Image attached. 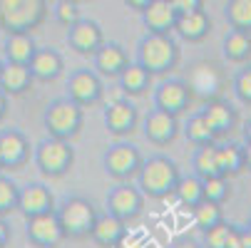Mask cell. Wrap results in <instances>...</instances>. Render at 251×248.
Masks as SVG:
<instances>
[{
    "label": "cell",
    "mask_w": 251,
    "mask_h": 248,
    "mask_svg": "<svg viewBox=\"0 0 251 248\" xmlns=\"http://www.w3.org/2000/svg\"><path fill=\"white\" fill-rule=\"evenodd\" d=\"M182 171H179V164L164 154H154L150 159L142 161V169L137 174V189L145 194V199H169L174 196L176 181Z\"/></svg>",
    "instance_id": "cell-1"
},
{
    "label": "cell",
    "mask_w": 251,
    "mask_h": 248,
    "mask_svg": "<svg viewBox=\"0 0 251 248\" xmlns=\"http://www.w3.org/2000/svg\"><path fill=\"white\" fill-rule=\"evenodd\" d=\"M179 43L169 35L162 32H147L145 38L137 43V65H142L147 72L154 75H169L179 65Z\"/></svg>",
    "instance_id": "cell-2"
},
{
    "label": "cell",
    "mask_w": 251,
    "mask_h": 248,
    "mask_svg": "<svg viewBox=\"0 0 251 248\" xmlns=\"http://www.w3.org/2000/svg\"><path fill=\"white\" fill-rule=\"evenodd\" d=\"M50 15L48 0H0V30L5 35L35 32Z\"/></svg>",
    "instance_id": "cell-3"
},
{
    "label": "cell",
    "mask_w": 251,
    "mask_h": 248,
    "mask_svg": "<svg viewBox=\"0 0 251 248\" xmlns=\"http://www.w3.org/2000/svg\"><path fill=\"white\" fill-rule=\"evenodd\" d=\"M82 124H85V110L70 97L52 99L43 112V127H45L48 136H52V139L73 141L75 136H80Z\"/></svg>",
    "instance_id": "cell-4"
},
{
    "label": "cell",
    "mask_w": 251,
    "mask_h": 248,
    "mask_svg": "<svg viewBox=\"0 0 251 248\" xmlns=\"http://www.w3.org/2000/svg\"><path fill=\"white\" fill-rule=\"evenodd\" d=\"M57 221L62 226L65 241H82L90 238V231L95 226L97 219V208L90 199L85 196H67L60 201V206H55Z\"/></svg>",
    "instance_id": "cell-5"
},
{
    "label": "cell",
    "mask_w": 251,
    "mask_h": 248,
    "mask_svg": "<svg viewBox=\"0 0 251 248\" xmlns=\"http://www.w3.org/2000/svg\"><path fill=\"white\" fill-rule=\"evenodd\" d=\"M32 161L45 179H62L75 166L73 141H62V139H52V136L43 139L32 147Z\"/></svg>",
    "instance_id": "cell-6"
},
{
    "label": "cell",
    "mask_w": 251,
    "mask_h": 248,
    "mask_svg": "<svg viewBox=\"0 0 251 248\" xmlns=\"http://www.w3.org/2000/svg\"><path fill=\"white\" fill-rule=\"evenodd\" d=\"M142 152L129 144V141H115L104 149L102 154V166H104V174L115 181H132L137 179V174L142 169Z\"/></svg>",
    "instance_id": "cell-7"
},
{
    "label": "cell",
    "mask_w": 251,
    "mask_h": 248,
    "mask_svg": "<svg viewBox=\"0 0 251 248\" xmlns=\"http://www.w3.org/2000/svg\"><path fill=\"white\" fill-rule=\"evenodd\" d=\"M145 194L137 189V184L132 181H117V186L110 189L104 199V206H107V214L117 216L120 221L125 224H132L142 216V211H145Z\"/></svg>",
    "instance_id": "cell-8"
},
{
    "label": "cell",
    "mask_w": 251,
    "mask_h": 248,
    "mask_svg": "<svg viewBox=\"0 0 251 248\" xmlns=\"http://www.w3.org/2000/svg\"><path fill=\"white\" fill-rule=\"evenodd\" d=\"M65 90H67L65 97L77 102L82 110L95 107V104H100L102 97H104V82H102V77L95 72V69H90V67L73 69L70 77H67V82H65Z\"/></svg>",
    "instance_id": "cell-9"
},
{
    "label": "cell",
    "mask_w": 251,
    "mask_h": 248,
    "mask_svg": "<svg viewBox=\"0 0 251 248\" xmlns=\"http://www.w3.org/2000/svg\"><path fill=\"white\" fill-rule=\"evenodd\" d=\"M192 99H194L192 85L187 80H182V77H167V80H162L154 87V94H152V102H154L157 110L176 114V117L189 110Z\"/></svg>",
    "instance_id": "cell-10"
},
{
    "label": "cell",
    "mask_w": 251,
    "mask_h": 248,
    "mask_svg": "<svg viewBox=\"0 0 251 248\" xmlns=\"http://www.w3.org/2000/svg\"><path fill=\"white\" fill-rule=\"evenodd\" d=\"M30 159H32V147L25 132H20L18 127L0 129V164H3V171H23Z\"/></svg>",
    "instance_id": "cell-11"
},
{
    "label": "cell",
    "mask_w": 251,
    "mask_h": 248,
    "mask_svg": "<svg viewBox=\"0 0 251 248\" xmlns=\"http://www.w3.org/2000/svg\"><path fill=\"white\" fill-rule=\"evenodd\" d=\"M102 119H104V129L112 136H129L137 124H139V112L134 107V102H129V97L107 102L102 110Z\"/></svg>",
    "instance_id": "cell-12"
},
{
    "label": "cell",
    "mask_w": 251,
    "mask_h": 248,
    "mask_svg": "<svg viewBox=\"0 0 251 248\" xmlns=\"http://www.w3.org/2000/svg\"><path fill=\"white\" fill-rule=\"evenodd\" d=\"M25 236L35 248H60V243L65 241V233L55 211L25 219Z\"/></svg>",
    "instance_id": "cell-13"
},
{
    "label": "cell",
    "mask_w": 251,
    "mask_h": 248,
    "mask_svg": "<svg viewBox=\"0 0 251 248\" xmlns=\"http://www.w3.org/2000/svg\"><path fill=\"white\" fill-rule=\"evenodd\" d=\"M104 43V30L92 18H80L75 25L67 27V45L82 57H92Z\"/></svg>",
    "instance_id": "cell-14"
},
{
    "label": "cell",
    "mask_w": 251,
    "mask_h": 248,
    "mask_svg": "<svg viewBox=\"0 0 251 248\" xmlns=\"http://www.w3.org/2000/svg\"><path fill=\"white\" fill-rule=\"evenodd\" d=\"M179 132H182V127H179L176 114H169V112H162V110L154 107L145 117V136L154 147H169L179 136Z\"/></svg>",
    "instance_id": "cell-15"
},
{
    "label": "cell",
    "mask_w": 251,
    "mask_h": 248,
    "mask_svg": "<svg viewBox=\"0 0 251 248\" xmlns=\"http://www.w3.org/2000/svg\"><path fill=\"white\" fill-rule=\"evenodd\" d=\"M129 65V55L120 43H102V47L92 55V69L102 80H117L122 69Z\"/></svg>",
    "instance_id": "cell-16"
},
{
    "label": "cell",
    "mask_w": 251,
    "mask_h": 248,
    "mask_svg": "<svg viewBox=\"0 0 251 248\" xmlns=\"http://www.w3.org/2000/svg\"><path fill=\"white\" fill-rule=\"evenodd\" d=\"M48 211H55V196H52V191H50L48 184H43V181H30L27 186L20 189V196H18V214H23L25 219H30V216L48 214Z\"/></svg>",
    "instance_id": "cell-17"
},
{
    "label": "cell",
    "mask_w": 251,
    "mask_h": 248,
    "mask_svg": "<svg viewBox=\"0 0 251 248\" xmlns=\"http://www.w3.org/2000/svg\"><path fill=\"white\" fill-rule=\"evenodd\" d=\"M199 114L206 119L209 129L214 132V136H217V139L231 134V132L236 129V124H239L236 110L231 107L229 102H224V99H211V102H206L204 107L199 110Z\"/></svg>",
    "instance_id": "cell-18"
},
{
    "label": "cell",
    "mask_w": 251,
    "mask_h": 248,
    "mask_svg": "<svg viewBox=\"0 0 251 248\" xmlns=\"http://www.w3.org/2000/svg\"><path fill=\"white\" fill-rule=\"evenodd\" d=\"M27 67L35 82H55L65 72V57L55 47H38Z\"/></svg>",
    "instance_id": "cell-19"
},
{
    "label": "cell",
    "mask_w": 251,
    "mask_h": 248,
    "mask_svg": "<svg viewBox=\"0 0 251 248\" xmlns=\"http://www.w3.org/2000/svg\"><path fill=\"white\" fill-rule=\"evenodd\" d=\"M125 236H127V224L125 221H120L112 214H107V211L104 214H97L95 226L90 231L92 243H97L100 248H117Z\"/></svg>",
    "instance_id": "cell-20"
},
{
    "label": "cell",
    "mask_w": 251,
    "mask_h": 248,
    "mask_svg": "<svg viewBox=\"0 0 251 248\" xmlns=\"http://www.w3.org/2000/svg\"><path fill=\"white\" fill-rule=\"evenodd\" d=\"M174 32L184 43H201V40L209 38V32H211V18H209V13L204 8L194 10V13H182V15H176Z\"/></svg>",
    "instance_id": "cell-21"
},
{
    "label": "cell",
    "mask_w": 251,
    "mask_h": 248,
    "mask_svg": "<svg viewBox=\"0 0 251 248\" xmlns=\"http://www.w3.org/2000/svg\"><path fill=\"white\" fill-rule=\"evenodd\" d=\"M139 15H142V25H145L147 32H162V35L174 32L176 10L172 8L169 0H152Z\"/></svg>",
    "instance_id": "cell-22"
},
{
    "label": "cell",
    "mask_w": 251,
    "mask_h": 248,
    "mask_svg": "<svg viewBox=\"0 0 251 248\" xmlns=\"http://www.w3.org/2000/svg\"><path fill=\"white\" fill-rule=\"evenodd\" d=\"M32 72L27 65H18V62H3L0 69V92H5L8 97H20L32 87Z\"/></svg>",
    "instance_id": "cell-23"
},
{
    "label": "cell",
    "mask_w": 251,
    "mask_h": 248,
    "mask_svg": "<svg viewBox=\"0 0 251 248\" xmlns=\"http://www.w3.org/2000/svg\"><path fill=\"white\" fill-rule=\"evenodd\" d=\"M222 52L226 62L234 65H246L251 60V32L244 30H229L222 40Z\"/></svg>",
    "instance_id": "cell-24"
},
{
    "label": "cell",
    "mask_w": 251,
    "mask_h": 248,
    "mask_svg": "<svg viewBox=\"0 0 251 248\" xmlns=\"http://www.w3.org/2000/svg\"><path fill=\"white\" fill-rule=\"evenodd\" d=\"M35 50H38V43L30 32H18V35H5L3 43V55L5 62H18V65H30Z\"/></svg>",
    "instance_id": "cell-25"
},
{
    "label": "cell",
    "mask_w": 251,
    "mask_h": 248,
    "mask_svg": "<svg viewBox=\"0 0 251 248\" xmlns=\"http://www.w3.org/2000/svg\"><path fill=\"white\" fill-rule=\"evenodd\" d=\"M217 159H219V171L224 176H236L246 171V147L239 141H226V144H217Z\"/></svg>",
    "instance_id": "cell-26"
},
{
    "label": "cell",
    "mask_w": 251,
    "mask_h": 248,
    "mask_svg": "<svg viewBox=\"0 0 251 248\" xmlns=\"http://www.w3.org/2000/svg\"><path fill=\"white\" fill-rule=\"evenodd\" d=\"M150 82H152V75L142 65H137V62H129L122 69V75L117 77V85H120V90L127 97H142V94H147Z\"/></svg>",
    "instance_id": "cell-27"
},
{
    "label": "cell",
    "mask_w": 251,
    "mask_h": 248,
    "mask_svg": "<svg viewBox=\"0 0 251 248\" xmlns=\"http://www.w3.org/2000/svg\"><path fill=\"white\" fill-rule=\"evenodd\" d=\"M174 196L176 201L187 206V208H194L197 203L204 201V186H201V179L197 174H182L179 176V181H176V189H174Z\"/></svg>",
    "instance_id": "cell-28"
},
{
    "label": "cell",
    "mask_w": 251,
    "mask_h": 248,
    "mask_svg": "<svg viewBox=\"0 0 251 248\" xmlns=\"http://www.w3.org/2000/svg\"><path fill=\"white\" fill-rule=\"evenodd\" d=\"M192 169L199 179H209L217 176L219 171V159H217V144H206V147H197L194 157H192Z\"/></svg>",
    "instance_id": "cell-29"
},
{
    "label": "cell",
    "mask_w": 251,
    "mask_h": 248,
    "mask_svg": "<svg viewBox=\"0 0 251 248\" xmlns=\"http://www.w3.org/2000/svg\"><path fill=\"white\" fill-rule=\"evenodd\" d=\"M184 136H187V141H189V144H194V147L217 144V136H214V132L209 129L206 119H204L199 112L189 114V119L184 122Z\"/></svg>",
    "instance_id": "cell-30"
},
{
    "label": "cell",
    "mask_w": 251,
    "mask_h": 248,
    "mask_svg": "<svg viewBox=\"0 0 251 248\" xmlns=\"http://www.w3.org/2000/svg\"><path fill=\"white\" fill-rule=\"evenodd\" d=\"M224 18L229 27L251 32V0H226Z\"/></svg>",
    "instance_id": "cell-31"
},
{
    "label": "cell",
    "mask_w": 251,
    "mask_h": 248,
    "mask_svg": "<svg viewBox=\"0 0 251 248\" xmlns=\"http://www.w3.org/2000/svg\"><path fill=\"white\" fill-rule=\"evenodd\" d=\"M201 186H204V201L224 206L231 199V181H229V176H224V174L201 179Z\"/></svg>",
    "instance_id": "cell-32"
},
{
    "label": "cell",
    "mask_w": 251,
    "mask_h": 248,
    "mask_svg": "<svg viewBox=\"0 0 251 248\" xmlns=\"http://www.w3.org/2000/svg\"><path fill=\"white\" fill-rule=\"evenodd\" d=\"M192 219H194V226L204 233L206 228L217 226L224 221V214H222V206L219 203H211V201H201L192 208Z\"/></svg>",
    "instance_id": "cell-33"
},
{
    "label": "cell",
    "mask_w": 251,
    "mask_h": 248,
    "mask_svg": "<svg viewBox=\"0 0 251 248\" xmlns=\"http://www.w3.org/2000/svg\"><path fill=\"white\" fill-rule=\"evenodd\" d=\"M18 196H20V186L0 171V216L3 219L18 211Z\"/></svg>",
    "instance_id": "cell-34"
},
{
    "label": "cell",
    "mask_w": 251,
    "mask_h": 248,
    "mask_svg": "<svg viewBox=\"0 0 251 248\" xmlns=\"http://www.w3.org/2000/svg\"><path fill=\"white\" fill-rule=\"evenodd\" d=\"M231 231H234V224H229V221H222L217 226L206 228L204 238H201V248H229Z\"/></svg>",
    "instance_id": "cell-35"
},
{
    "label": "cell",
    "mask_w": 251,
    "mask_h": 248,
    "mask_svg": "<svg viewBox=\"0 0 251 248\" xmlns=\"http://www.w3.org/2000/svg\"><path fill=\"white\" fill-rule=\"evenodd\" d=\"M52 15H55V23L57 25L70 27V25H75L82 18L80 3H73V0H57V5L52 8Z\"/></svg>",
    "instance_id": "cell-36"
},
{
    "label": "cell",
    "mask_w": 251,
    "mask_h": 248,
    "mask_svg": "<svg viewBox=\"0 0 251 248\" xmlns=\"http://www.w3.org/2000/svg\"><path fill=\"white\" fill-rule=\"evenodd\" d=\"M234 94H236L239 102H244V104L251 107V65L241 67L236 72V77H234Z\"/></svg>",
    "instance_id": "cell-37"
},
{
    "label": "cell",
    "mask_w": 251,
    "mask_h": 248,
    "mask_svg": "<svg viewBox=\"0 0 251 248\" xmlns=\"http://www.w3.org/2000/svg\"><path fill=\"white\" fill-rule=\"evenodd\" d=\"M229 248H251V231L234 226L231 238H229Z\"/></svg>",
    "instance_id": "cell-38"
},
{
    "label": "cell",
    "mask_w": 251,
    "mask_h": 248,
    "mask_svg": "<svg viewBox=\"0 0 251 248\" xmlns=\"http://www.w3.org/2000/svg\"><path fill=\"white\" fill-rule=\"evenodd\" d=\"M172 8L176 10V15L182 13H194V10H201L204 8V0H169Z\"/></svg>",
    "instance_id": "cell-39"
},
{
    "label": "cell",
    "mask_w": 251,
    "mask_h": 248,
    "mask_svg": "<svg viewBox=\"0 0 251 248\" xmlns=\"http://www.w3.org/2000/svg\"><path fill=\"white\" fill-rule=\"evenodd\" d=\"M169 248H201V243L194 241V238H189V236H179V238H174L169 243Z\"/></svg>",
    "instance_id": "cell-40"
},
{
    "label": "cell",
    "mask_w": 251,
    "mask_h": 248,
    "mask_svg": "<svg viewBox=\"0 0 251 248\" xmlns=\"http://www.w3.org/2000/svg\"><path fill=\"white\" fill-rule=\"evenodd\" d=\"M10 238H13V231H10V224L0 216V248H5L8 243H10Z\"/></svg>",
    "instance_id": "cell-41"
},
{
    "label": "cell",
    "mask_w": 251,
    "mask_h": 248,
    "mask_svg": "<svg viewBox=\"0 0 251 248\" xmlns=\"http://www.w3.org/2000/svg\"><path fill=\"white\" fill-rule=\"evenodd\" d=\"M8 110H10V97H8L5 92H0V124L5 122V117H8Z\"/></svg>",
    "instance_id": "cell-42"
},
{
    "label": "cell",
    "mask_w": 251,
    "mask_h": 248,
    "mask_svg": "<svg viewBox=\"0 0 251 248\" xmlns=\"http://www.w3.org/2000/svg\"><path fill=\"white\" fill-rule=\"evenodd\" d=\"M122 3H125L129 10H137V13H142V10H145V8L152 3V0H122Z\"/></svg>",
    "instance_id": "cell-43"
},
{
    "label": "cell",
    "mask_w": 251,
    "mask_h": 248,
    "mask_svg": "<svg viewBox=\"0 0 251 248\" xmlns=\"http://www.w3.org/2000/svg\"><path fill=\"white\" fill-rule=\"evenodd\" d=\"M241 134H244V144H246V147H251V119H249V122H244Z\"/></svg>",
    "instance_id": "cell-44"
},
{
    "label": "cell",
    "mask_w": 251,
    "mask_h": 248,
    "mask_svg": "<svg viewBox=\"0 0 251 248\" xmlns=\"http://www.w3.org/2000/svg\"><path fill=\"white\" fill-rule=\"evenodd\" d=\"M246 147V144H244ZM246 169L251 171V147H246Z\"/></svg>",
    "instance_id": "cell-45"
},
{
    "label": "cell",
    "mask_w": 251,
    "mask_h": 248,
    "mask_svg": "<svg viewBox=\"0 0 251 248\" xmlns=\"http://www.w3.org/2000/svg\"><path fill=\"white\" fill-rule=\"evenodd\" d=\"M73 3H90V0H73Z\"/></svg>",
    "instance_id": "cell-46"
},
{
    "label": "cell",
    "mask_w": 251,
    "mask_h": 248,
    "mask_svg": "<svg viewBox=\"0 0 251 248\" xmlns=\"http://www.w3.org/2000/svg\"><path fill=\"white\" fill-rule=\"evenodd\" d=\"M0 69H3V60H0Z\"/></svg>",
    "instance_id": "cell-47"
},
{
    "label": "cell",
    "mask_w": 251,
    "mask_h": 248,
    "mask_svg": "<svg viewBox=\"0 0 251 248\" xmlns=\"http://www.w3.org/2000/svg\"><path fill=\"white\" fill-rule=\"evenodd\" d=\"M249 231H251V221H249Z\"/></svg>",
    "instance_id": "cell-48"
},
{
    "label": "cell",
    "mask_w": 251,
    "mask_h": 248,
    "mask_svg": "<svg viewBox=\"0 0 251 248\" xmlns=\"http://www.w3.org/2000/svg\"><path fill=\"white\" fill-rule=\"evenodd\" d=\"M0 171H3V164H0Z\"/></svg>",
    "instance_id": "cell-49"
}]
</instances>
